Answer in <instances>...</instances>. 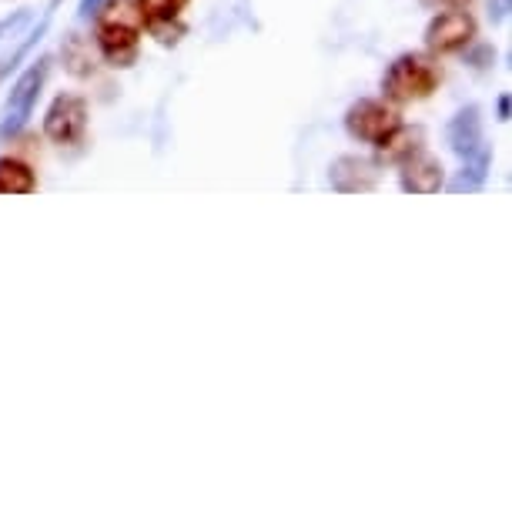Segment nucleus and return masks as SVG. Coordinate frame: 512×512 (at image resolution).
Returning a JSON list of instances; mask_svg holds the SVG:
<instances>
[{"label": "nucleus", "instance_id": "6e6552de", "mask_svg": "<svg viewBox=\"0 0 512 512\" xmlns=\"http://www.w3.org/2000/svg\"><path fill=\"white\" fill-rule=\"evenodd\" d=\"M442 185H446V168H442L439 158L419 151V154H412L409 161H402L399 188L405 195H436Z\"/></svg>", "mask_w": 512, "mask_h": 512}, {"label": "nucleus", "instance_id": "4468645a", "mask_svg": "<svg viewBox=\"0 0 512 512\" xmlns=\"http://www.w3.org/2000/svg\"><path fill=\"white\" fill-rule=\"evenodd\" d=\"M489 164H492V151L479 148L476 154H472V158L462 161L459 178L452 181L449 191H479L482 185H486V178H489Z\"/></svg>", "mask_w": 512, "mask_h": 512}, {"label": "nucleus", "instance_id": "7ed1b4c3", "mask_svg": "<svg viewBox=\"0 0 512 512\" xmlns=\"http://www.w3.org/2000/svg\"><path fill=\"white\" fill-rule=\"evenodd\" d=\"M399 124H402L399 108L385 98L382 101L379 98H362L345 111V131H349L355 141H365V144L382 141L385 134H389L392 128H399Z\"/></svg>", "mask_w": 512, "mask_h": 512}, {"label": "nucleus", "instance_id": "20e7f679", "mask_svg": "<svg viewBox=\"0 0 512 512\" xmlns=\"http://www.w3.org/2000/svg\"><path fill=\"white\" fill-rule=\"evenodd\" d=\"M84 131H88V101L77 94H57L44 114V138L67 148V144H81Z\"/></svg>", "mask_w": 512, "mask_h": 512}, {"label": "nucleus", "instance_id": "0eeeda50", "mask_svg": "<svg viewBox=\"0 0 512 512\" xmlns=\"http://www.w3.org/2000/svg\"><path fill=\"white\" fill-rule=\"evenodd\" d=\"M94 47H98L101 61L108 64V67L128 71V67L138 64L141 31H131V27H104V24H98V34H94Z\"/></svg>", "mask_w": 512, "mask_h": 512}, {"label": "nucleus", "instance_id": "1a4fd4ad", "mask_svg": "<svg viewBox=\"0 0 512 512\" xmlns=\"http://www.w3.org/2000/svg\"><path fill=\"white\" fill-rule=\"evenodd\" d=\"M446 141H449L452 154H459L462 161L472 158V154H476L479 148H486V144H482V111L476 108V104L462 108L456 118L449 121Z\"/></svg>", "mask_w": 512, "mask_h": 512}, {"label": "nucleus", "instance_id": "6ab92c4d", "mask_svg": "<svg viewBox=\"0 0 512 512\" xmlns=\"http://www.w3.org/2000/svg\"><path fill=\"white\" fill-rule=\"evenodd\" d=\"M429 11H449V7H469V0H419Z\"/></svg>", "mask_w": 512, "mask_h": 512}, {"label": "nucleus", "instance_id": "a211bd4d", "mask_svg": "<svg viewBox=\"0 0 512 512\" xmlns=\"http://www.w3.org/2000/svg\"><path fill=\"white\" fill-rule=\"evenodd\" d=\"M466 61L476 67V71H482V67H489L486 61H496V51H492V47H479V51H472Z\"/></svg>", "mask_w": 512, "mask_h": 512}, {"label": "nucleus", "instance_id": "f3484780", "mask_svg": "<svg viewBox=\"0 0 512 512\" xmlns=\"http://www.w3.org/2000/svg\"><path fill=\"white\" fill-rule=\"evenodd\" d=\"M512 11V0H489V21L492 24H502Z\"/></svg>", "mask_w": 512, "mask_h": 512}, {"label": "nucleus", "instance_id": "423d86ee", "mask_svg": "<svg viewBox=\"0 0 512 512\" xmlns=\"http://www.w3.org/2000/svg\"><path fill=\"white\" fill-rule=\"evenodd\" d=\"M379 161L372 158H359V154H342V158L332 161L328 168V181H332L335 191L342 195H365V191L379 188Z\"/></svg>", "mask_w": 512, "mask_h": 512}, {"label": "nucleus", "instance_id": "dca6fc26", "mask_svg": "<svg viewBox=\"0 0 512 512\" xmlns=\"http://www.w3.org/2000/svg\"><path fill=\"white\" fill-rule=\"evenodd\" d=\"M141 7L144 21H161V17H181L188 0H134Z\"/></svg>", "mask_w": 512, "mask_h": 512}, {"label": "nucleus", "instance_id": "9d476101", "mask_svg": "<svg viewBox=\"0 0 512 512\" xmlns=\"http://www.w3.org/2000/svg\"><path fill=\"white\" fill-rule=\"evenodd\" d=\"M422 144H425L422 128L399 124V128H392L382 141H375V151H379V161L385 164H402V161H409L412 154H419Z\"/></svg>", "mask_w": 512, "mask_h": 512}, {"label": "nucleus", "instance_id": "f03ea898", "mask_svg": "<svg viewBox=\"0 0 512 512\" xmlns=\"http://www.w3.org/2000/svg\"><path fill=\"white\" fill-rule=\"evenodd\" d=\"M476 31V17L466 7H449L425 27V47H429V54H459L476 41Z\"/></svg>", "mask_w": 512, "mask_h": 512}, {"label": "nucleus", "instance_id": "ddd939ff", "mask_svg": "<svg viewBox=\"0 0 512 512\" xmlns=\"http://www.w3.org/2000/svg\"><path fill=\"white\" fill-rule=\"evenodd\" d=\"M94 17L104 27H131V31H141L144 27V14L134 0H104Z\"/></svg>", "mask_w": 512, "mask_h": 512}, {"label": "nucleus", "instance_id": "9b49d317", "mask_svg": "<svg viewBox=\"0 0 512 512\" xmlns=\"http://www.w3.org/2000/svg\"><path fill=\"white\" fill-rule=\"evenodd\" d=\"M61 61H64V71L71 77H91L98 71V61H94V51H91V41L81 34H67L64 44H61Z\"/></svg>", "mask_w": 512, "mask_h": 512}, {"label": "nucleus", "instance_id": "4be33fe9", "mask_svg": "<svg viewBox=\"0 0 512 512\" xmlns=\"http://www.w3.org/2000/svg\"><path fill=\"white\" fill-rule=\"evenodd\" d=\"M496 118H499V121H509V94H499V101H496Z\"/></svg>", "mask_w": 512, "mask_h": 512}, {"label": "nucleus", "instance_id": "412c9836", "mask_svg": "<svg viewBox=\"0 0 512 512\" xmlns=\"http://www.w3.org/2000/svg\"><path fill=\"white\" fill-rule=\"evenodd\" d=\"M27 17H31V14H27V11H17V14H14V21H11V17H7V21H0V37H4L7 31H14L17 24H24Z\"/></svg>", "mask_w": 512, "mask_h": 512}, {"label": "nucleus", "instance_id": "f257e3e1", "mask_svg": "<svg viewBox=\"0 0 512 512\" xmlns=\"http://www.w3.org/2000/svg\"><path fill=\"white\" fill-rule=\"evenodd\" d=\"M442 81V67L429 54H399L382 74V94L392 104H412L432 98V91Z\"/></svg>", "mask_w": 512, "mask_h": 512}, {"label": "nucleus", "instance_id": "39448f33", "mask_svg": "<svg viewBox=\"0 0 512 512\" xmlns=\"http://www.w3.org/2000/svg\"><path fill=\"white\" fill-rule=\"evenodd\" d=\"M47 71H51V57H37V61L17 77V84L11 88V98H7V121H4V128H0V134H17L27 124L37 98H41Z\"/></svg>", "mask_w": 512, "mask_h": 512}, {"label": "nucleus", "instance_id": "f8f14e48", "mask_svg": "<svg viewBox=\"0 0 512 512\" xmlns=\"http://www.w3.org/2000/svg\"><path fill=\"white\" fill-rule=\"evenodd\" d=\"M37 188V178L31 164L17 158H0V195H31Z\"/></svg>", "mask_w": 512, "mask_h": 512}, {"label": "nucleus", "instance_id": "2eb2a0df", "mask_svg": "<svg viewBox=\"0 0 512 512\" xmlns=\"http://www.w3.org/2000/svg\"><path fill=\"white\" fill-rule=\"evenodd\" d=\"M141 31H148L161 47H175L188 34V27L181 24V17H161V21H144Z\"/></svg>", "mask_w": 512, "mask_h": 512}, {"label": "nucleus", "instance_id": "aec40b11", "mask_svg": "<svg viewBox=\"0 0 512 512\" xmlns=\"http://www.w3.org/2000/svg\"><path fill=\"white\" fill-rule=\"evenodd\" d=\"M101 4H104V0H81V7H77V17H81V21H88V17L98 14Z\"/></svg>", "mask_w": 512, "mask_h": 512}]
</instances>
